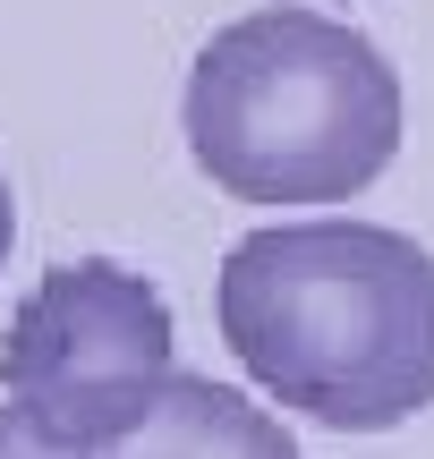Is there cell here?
I'll return each instance as SVG.
<instances>
[{
	"mask_svg": "<svg viewBox=\"0 0 434 459\" xmlns=\"http://www.w3.org/2000/svg\"><path fill=\"white\" fill-rule=\"evenodd\" d=\"M213 324L247 383L333 434L434 409V247L392 221H265L221 255Z\"/></svg>",
	"mask_w": 434,
	"mask_h": 459,
	"instance_id": "1",
	"label": "cell"
},
{
	"mask_svg": "<svg viewBox=\"0 0 434 459\" xmlns=\"http://www.w3.org/2000/svg\"><path fill=\"white\" fill-rule=\"evenodd\" d=\"M179 128L196 170L239 204H350L392 170L409 102L375 34L282 0L204 34Z\"/></svg>",
	"mask_w": 434,
	"mask_h": 459,
	"instance_id": "2",
	"label": "cell"
},
{
	"mask_svg": "<svg viewBox=\"0 0 434 459\" xmlns=\"http://www.w3.org/2000/svg\"><path fill=\"white\" fill-rule=\"evenodd\" d=\"M0 459H299V443L239 383L162 366L111 392L0 400Z\"/></svg>",
	"mask_w": 434,
	"mask_h": 459,
	"instance_id": "3",
	"label": "cell"
},
{
	"mask_svg": "<svg viewBox=\"0 0 434 459\" xmlns=\"http://www.w3.org/2000/svg\"><path fill=\"white\" fill-rule=\"evenodd\" d=\"M170 358V298L145 273L111 255L51 264L9 315L0 341V392L9 400H60V392H111L145 383Z\"/></svg>",
	"mask_w": 434,
	"mask_h": 459,
	"instance_id": "4",
	"label": "cell"
},
{
	"mask_svg": "<svg viewBox=\"0 0 434 459\" xmlns=\"http://www.w3.org/2000/svg\"><path fill=\"white\" fill-rule=\"evenodd\" d=\"M9 247H17V196H9V179H0V273H9Z\"/></svg>",
	"mask_w": 434,
	"mask_h": 459,
	"instance_id": "5",
	"label": "cell"
}]
</instances>
